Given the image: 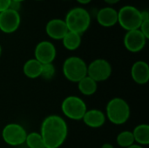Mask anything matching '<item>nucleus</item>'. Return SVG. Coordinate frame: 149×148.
I'll list each match as a JSON object with an SVG mask.
<instances>
[{
  "label": "nucleus",
  "mask_w": 149,
  "mask_h": 148,
  "mask_svg": "<svg viewBox=\"0 0 149 148\" xmlns=\"http://www.w3.org/2000/svg\"><path fill=\"white\" fill-rule=\"evenodd\" d=\"M100 148H114V147L112 144H110V143H105V144H103L101 146Z\"/></svg>",
  "instance_id": "29"
},
{
  "label": "nucleus",
  "mask_w": 149,
  "mask_h": 148,
  "mask_svg": "<svg viewBox=\"0 0 149 148\" xmlns=\"http://www.w3.org/2000/svg\"><path fill=\"white\" fill-rule=\"evenodd\" d=\"M68 31L65 20L61 18H52L49 20L45 25V32L47 36L54 40H62Z\"/></svg>",
  "instance_id": "12"
},
{
  "label": "nucleus",
  "mask_w": 149,
  "mask_h": 148,
  "mask_svg": "<svg viewBox=\"0 0 149 148\" xmlns=\"http://www.w3.org/2000/svg\"><path fill=\"white\" fill-rule=\"evenodd\" d=\"M62 72L67 80L72 83H78L87 76V64L80 57H68L63 63Z\"/></svg>",
  "instance_id": "4"
},
{
  "label": "nucleus",
  "mask_w": 149,
  "mask_h": 148,
  "mask_svg": "<svg viewBox=\"0 0 149 148\" xmlns=\"http://www.w3.org/2000/svg\"><path fill=\"white\" fill-rule=\"evenodd\" d=\"M113 72L109 61L104 58H96L87 65V76L97 83L107 80Z\"/></svg>",
  "instance_id": "8"
},
{
  "label": "nucleus",
  "mask_w": 149,
  "mask_h": 148,
  "mask_svg": "<svg viewBox=\"0 0 149 148\" xmlns=\"http://www.w3.org/2000/svg\"><path fill=\"white\" fill-rule=\"evenodd\" d=\"M84 124L93 129H97L102 127L106 121L107 117L103 111L99 109H90L87 110L82 119Z\"/></svg>",
  "instance_id": "15"
},
{
  "label": "nucleus",
  "mask_w": 149,
  "mask_h": 148,
  "mask_svg": "<svg viewBox=\"0 0 149 148\" xmlns=\"http://www.w3.org/2000/svg\"><path fill=\"white\" fill-rule=\"evenodd\" d=\"M21 24V16L18 11L7 9L0 12V31L10 34L17 31Z\"/></svg>",
  "instance_id": "9"
},
{
  "label": "nucleus",
  "mask_w": 149,
  "mask_h": 148,
  "mask_svg": "<svg viewBox=\"0 0 149 148\" xmlns=\"http://www.w3.org/2000/svg\"><path fill=\"white\" fill-rule=\"evenodd\" d=\"M61 41H62L64 47L66 50L75 51L79 48L81 42H82V38H81L80 34L72 32V31H68L65 35V37L62 38Z\"/></svg>",
  "instance_id": "19"
},
{
  "label": "nucleus",
  "mask_w": 149,
  "mask_h": 148,
  "mask_svg": "<svg viewBox=\"0 0 149 148\" xmlns=\"http://www.w3.org/2000/svg\"><path fill=\"white\" fill-rule=\"evenodd\" d=\"M64 20L69 31L81 35L90 27L91 15L83 7H74L67 12Z\"/></svg>",
  "instance_id": "3"
},
{
  "label": "nucleus",
  "mask_w": 149,
  "mask_h": 148,
  "mask_svg": "<svg viewBox=\"0 0 149 148\" xmlns=\"http://www.w3.org/2000/svg\"><path fill=\"white\" fill-rule=\"evenodd\" d=\"M131 77L137 85H146L149 81V65L146 61L138 60L131 67Z\"/></svg>",
  "instance_id": "13"
},
{
  "label": "nucleus",
  "mask_w": 149,
  "mask_h": 148,
  "mask_svg": "<svg viewBox=\"0 0 149 148\" xmlns=\"http://www.w3.org/2000/svg\"><path fill=\"white\" fill-rule=\"evenodd\" d=\"M141 22V10L134 5H124L118 10V24L127 31L139 29Z\"/></svg>",
  "instance_id": "6"
},
{
  "label": "nucleus",
  "mask_w": 149,
  "mask_h": 148,
  "mask_svg": "<svg viewBox=\"0 0 149 148\" xmlns=\"http://www.w3.org/2000/svg\"><path fill=\"white\" fill-rule=\"evenodd\" d=\"M79 3H81V4H87L89 3L92 2V0H76Z\"/></svg>",
  "instance_id": "28"
},
{
  "label": "nucleus",
  "mask_w": 149,
  "mask_h": 148,
  "mask_svg": "<svg viewBox=\"0 0 149 148\" xmlns=\"http://www.w3.org/2000/svg\"><path fill=\"white\" fill-rule=\"evenodd\" d=\"M87 110L86 103L79 96H67L61 103V112L64 116L74 121L82 120Z\"/></svg>",
  "instance_id": "5"
},
{
  "label": "nucleus",
  "mask_w": 149,
  "mask_h": 148,
  "mask_svg": "<svg viewBox=\"0 0 149 148\" xmlns=\"http://www.w3.org/2000/svg\"><path fill=\"white\" fill-rule=\"evenodd\" d=\"M127 148H145L144 147H142V146H141V145H138V144H134V145H132V146H130L129 147Z\"/></svg>",
  "instance_id": "30"
},
{
  "label": "nucleus",
  "mask_w": 149,
  "mask_h": 148,
  "mask_svg": "<svg viewBox=\"0 0 149 148\" xmlns=\"http://www.w3.org/2000/svg\"><path fill=\"white\" fill-rule=\"evenodd\" d=\"M96 19L98 24L102 27H113L118 24V10L111 6L103 7L98 10Z\"/></svg>",
  "instance_id": "14"
},
{
  "label": "nucleus",
  "mask_w": 149,
  "mask_h": 148,
  "mask_svg": "<svg viewBox=\"0 0 149 148\" xmlns=\"http://www.w3.org/2000/svg\"><path fill=\"white\" fill-rule=\"evenodd\" d=\"M24 144H26L28 148H45L42 136L40 133L38 132L27 133Z\"/></svg>",
  "instance_id": "20"
},
{
  "label": "nucleus",
  "mask_w": 149,
  "mask_h": 148,
  "mask_svg": "<svg viewBox=\"0 0 149 148\" xmlns=\"http://www.w3.org/2000/svg\"><path fill=\"white\" fill-rule=\"evenodd\" d=\"M11 0H0V12L9 9Z\"/></svg>",
  "instance_id": "24"
},
{
  "label": "nucleus",
  "mask_w": 149,
  "mask_h": 148,
  "mask_svg": "<svg viewBox=\"0 0 149 148\" xmlns=\"http://www.w3.org/2000/svg\"><path fill=\"white\" fill-rule=\"evenodd\" d=\"M77 84L79 92L85 96H92L98 90V83L88 76L83 78Z\"/></svg>",
  "instance_id": "18"
},
{
  "label": "nucleus",
  "mask_w": 149,
  "mask_h": 148,
  "mask_svg": "<svg viewBox=\"0 0 149 148\" xmlns=\"http://www.w3.org/2000/svg\"><path fill=\"white\" fill-rule=\"evenodd\" d=\"M57 56L55 45L48 40H43L38 43L34 49V58L43 64L53 63Z\"/></svg>",
  "instance_id": "10"
},
{
  "label": "nucleus",
  "mask_w": 149,
  "mask_h": 148,
  "mask_svg": "<svg viewBox=\"0 0 149 148\" xmlns=\"http://www.w3.org/2000/svg\"><path fill=\"white\" fill-rule=\"evenodd\" d=\"M141 20L145 21V20H149V13L148 10H141Z\"/></svg>",
  "instance_id": "26"
},
{
  "label": "nucleus",
  "mask_w": 149,
  "mask_h": 148,
  "mask_svg": "<svg viewBox=\"0 0 149 148\" xmlns=\"http://www.w3.org/2000/svg\"><path fill=\"white\" fill-rule=\"evenodd\" d=\"M134 143L146 147L149 144V125L148 124H140L137 125L132 131Z\"/></svg>",
  "instance_id": "17"
},
{
  "label": "nucleus",
  "mask_w": 149,
  "mask_h": 148,
  "mask_svg": "<svg viewBox=\"0 0 149 148\" xmlns=\"http://www.w3.org/2000/svg\"><path fill=\"white\" fill-rule=\"evenodd\" d=\"M27 132L17 123H10L3 126L1 132L3 140L10 147H19L25 142Z\"/></svg>",
  "instance_id": "7"
},
{
  "label": "nucleus",
  "mask_w": 149,
  "mask_h": 148,
  "mask_svg": "<svg viewBox=\"0 0 149 148\" xmlns=\"http://www.w3.org/2000/svg\"><path fill=\"white\" fill-rule=\"evenodd\" d=\"M139 30L141 31V33L148 39L149 38V20H145V21H142L140 27H139Z\"/></svg>",
  "instance_id": "23"
},
{
  "label": "nucleus",
  "mask_w": 149,
  "mask_h": 148,
  "mask_svg": "<svg viewBox=\"0 0 149 148\" xmlns=\"http://www.w3.org/2000/svg\"><path fill=\"white\" fill-rule=\"evenodd\" d=\"M20 8H21V3L15 2V1H11V2H10V4L9 9H10V10H15V11H18V12H19Z\"/></svg>",
  "instance_id": "25"
},
{
  "label": "nucleus",
  "mask_w": 149,
  "mask_h": 148,
  "mask_svg": "<svg viewBox=\"0 0 149 148\" xmlns=\"http://www.w3.org/2000/svg\"><path fill=\"white\" fill-rule=\"evenodd\" d=\"M104 1H105V3H108V4H110V5H113V4H115V3H119L120 0H104Z\"/></svg>",
  "instance_id": "27"
},
{
  "label": "nucleus",
  "mask_w": 149,
  "mask_h": 148,
  "mask_svg": "<svg viewBox=\"0 0 149 148\" xmlns=\"http://www.w3.org/2000/svg\"><path fill=\"white\" fill-rule=\"evenodd\" d=\"M106 117L112 124L121 126L127 123L131 116L129 104L122 98L115 97L111 99L106 106Z\"/></svg>",
  "instance_id": "2"
},
{
  "label": "nucleus",
  "mask_w": 149,
  "mask_h": 148,
  "mask_svg": "<svg viewBox=\"0 0 149 148\" xmlns=\"http://www.w3.org/2000/svg\"><path fill=\"white\" fill-rule=\"evenodd\" d=\"M36 1H42V0H36Z\"/></svg>",
  "instance_id": "33"
},
{
  "label": "nucleus",
  "mask_w": 149,
  "mask_h": 148,
  "mask_svg": "<svg viewBox=\"0 0 149 148\" xmlns=\"http://www.w3.org/2000/svg\"><path fill=\"white\" fill-rule=\"evenodd\" d=\"M11 1H15V2H18V3H22V2H24V1H25V0H11Z\"/></svg>",
  "instance_id": "31"
},
{
  "label": "nucleus",
  "mask_w": 149,
  "mask_h": 148,
  "mask_svg": "<svg viewBox=\"0 0 149 148\" xmlns=\"http://www.w3.org/2000/svg\"><path fill=\"white\" fill-rule=\"evenodd\" d=\"M42 71V64L35 58L28 59L23 66V72L25 77L31 79L40 78Z\"/></svg>",
  "instance_id": "16"
},
{
  "label": "nucleus",
  "mask_w": 149,
  "mask_h": 148,
  "mask_svg": "<svg viewBox=\"0 0 149 148\" xmlns=\"http://www.w3.org/2000/svg\"><path fill=\"white\" fill-rule=\"evenodd\" d=\"M55 74H56V68L53 63L42 65V71H41L40 78L45 80H51L54 78Z\"/></svg>",
  "instance_id": "22"
},
{
  "label": "nucleus",
  "mask_w": 149,
  "mask_h": 148,
  "mask_svg": "<svg viewBox=\"0 0 149 148\" xmlns=\"http://www.w3.org/2000/svg\"><path fill=\"white\" fill-rule=\"evenodd\" d=\"M39 133L45 148H59L67 139L68 126L64 118L52 114L44 119Z\"/></svg>",
  "instance_id": "1"
},
{
  "label": "nucleus",
  "mask_w": 149,
  "mask_h": 148,
  "mask_svg": "<svg viewBox=\"0 0 149 148\" xmlns=\"http://www.w3.org/2000/svg\"><path fill=\"white\" fill-rule=\"evenodd\" d=\"M116 143L119 147L123 148L129 147L134 144V139L131 131H122L116 137Z\"/></svg>",
  "instance_id": "21"
},
{
  "label": "nucleus",
  "mask_w": 149,
  "mask_h": 148,
  "mask_svg": "<svg viewBox=\"0 0 149 148\" xmlns=\"http://www.w3.org/2000/svg\"><path fill=\"white\" fill-rule=\"evenodd\" d=\"M148 38L141 33V31L137 30H133L127 31L124 36V46L125 48L133 53H137L141 51L147 44Z\"/></svg>",
  "instance_id": "11"
},
{
  "label": "nucleus",
  "mask_w": 149,
  "mask_h": 148,
  "mask_svg": "<svg viewBox=\"0 0 149 148\" xmlns=\"http://www.w3.org/2000/svg\"><path fill=\"white\" fill-rule=\"evenodd\" d=\"M2 52H3V48H2V45L0 44V57L2 55Z\"/></svg>",
  "instance_id": "32"
},
{
  "label": "nucleus",
  "mask_w": 149,
  "mask_h": 148,
  "mask_svg": "<svg viewBox=\"0 0 149 148\" xmlns=\"http://www.w3.org/2000/svg\"><path fill=\"white\" fill-rule=\"evenodd\" d=\"M0 137H1V133H0Z\"/></svg>",
  "instance_id": "34"
}]
</instances>
